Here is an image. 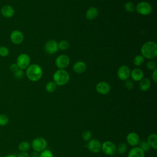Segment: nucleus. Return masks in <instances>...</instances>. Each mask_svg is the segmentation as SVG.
Returning <instances> with one entry per match:
<instances>
[{"label": "nucleus", "mask_w": 157, "mask_h": 157, "mask_svg": "<svg viewBox=\"0 0 157 157\" xmlns=\"http://www.w3.org/2000/svg\"><path fill=\"white\" fill-rule=\"evenodd\" d=\"M141 55L147 59L155 58L157 55V45L152 41L145 42L140 48Z\"/></svg>", "instance_id": "f257e3e1"}, {"label": "nucleus", "mask_w": 157, "mask_h": 157, "mask_svg": "<svg viewBox=\"0 0 157 157\" xmlns=\"http://www.w3.org/2000/svg\"><path fill=\"white\" fill-rule=\"evenodd\" d=\"M26 75L32 82L39 81L42 76V70L40 66L37 64L29 65L26 69Z\"/></svg>", "instance_id": "f03ea898"}, {"label": "nucleus", "mask_w": 157, "mask_h": 157, "mask_svg": "<svg viewBox=\"0 0 157 157\" xmlns=\"http://www.w3.org/2000/svg\"><path fill=\"white\" fill-rule=\"evenodd\" d=\"M69 74L64 69H58L53 75V79L56 85L63 86L67 84L69 80Z\"/></svg>", "instance_id": "7ed1b4c3"}, {"label": "nucleus", "mask_w": 157, "mask_h": 157, "mask_svg": "<svg viewBox=\"0 0 157 157\" xmlns=\"http://www.w3.org/2000/svg\"><path fill=\"white\" fill-rule=\"evenodd\" d=\"M47 145L46 140L41 137L34 139L31 142V147L36 152H41L44 150Z\"/></svg>", "instance_id": "20e7f679"}, {"label": "nucleus", "mask_w": 157, "mask_h": 157, "mask_svg": "<svg viewBox=\"0 0 157 157\" xmlns=\"http://www.w3.org/2000/svg\"><path fill=\"white\" fill-rule=\"evenodd\" d=\"M137 12L142 15H148L152 11L151 6L147 2L142 1L137 4L136 7Z\"/></svg>", "instance_id": "39448f33"}, {"label": "nucleus", "mask_w": 157, "mask_h": 157, "mask_svg": "<svg viewBox=\"0 0 157 157\" xmlns=\"http://www.w3.org/2000/svg\"><path fill=\"white\" fill-rule=\"evenodd\" d=\"M101 150L105 155L112 156L117 151V147L112 141L107 140L101 144Z\"/></svg>", "instance_id": "423d86ee"}, {"label": "nucleus", "mask_w": 157, "mask_h": 157, "mask_svg": "<svg viewBox=\"0 0 157 157\" xmlns=\"http://www.w3.org/2000/svg\"><path fill=\"white\" fill-rule=\"evenodd\" d=\"M16 63L19 69L22 70L25 69L29 66L30 58L27 54L21 53L17 57Z\"/></svg>", "instance_id": "0eeeda50"}, {"label": "nucleus", "mask_w": 157, "mask_h": 157, "mask_svg": "<svg viewBox=\"0 0 157 157\" xmlns=\"http://www.w3.org/2000/svg\"><path fill=\"white\" fill-rule=\"evenodd\" d=\"M70 63V59L66 55L62 54L56 57L55 59V65L59 69H64L67 67Z\"/></svg>", "instance_id": "6e6552de"}, {"label": "nucleus", "mask_w": 157, "mask_h": 157, "mask_svg": "<svg viewBox=\"0 0 157 157\" xmlns=\"http://www.w3.org/2000/svg\"><path fill=\"white\" fill-rule=\"evenodd\" d=\"M10 41L16 45H19L23 42L24 35L20 30H13L10 34Z\"/></svg>", "instance_id": "1a4fd4ad"}, {"label": "nucleus", "mask_w": 157, "mask_h": 157, "mask_svg": "<svg viewBox=\"0 0 157 157\" xmlns=\"http://www.w3.org/2000/svg\"><path fill=\"white\" fill-rule=\"evenodd\" d=\"M88 149L93 153H98L101 150V144L99 140L96 139H91L87 144Z\"/></svg>", "instance_id": "9d476101"}, {"label": "nucleus", "mask_w": 157, "mask_h": 157, "mask_svg": "<svg viewBox=\"0 0 157 157\" xmlns=\"http://www.w3.org/2000/svg\"><path fill=\"white\" fill-rule=\"evenodd\" d=\"M130 73L131 71L129 68L126 65H123L118 68L117 76L121 80H126L130 77Z\"/></svg>", "instance_id": "9b49d317"}, {"label": "nucleus", "mask_w": 157, "mask_h": 157, "mask_svg": "<svg viewBox=\"0 0 157 157\" xmlns=\"http://www.w3.org/2000/svg\"><path fill=\"white\" fill-rule=\"evenodd\" d=\"M96 90L101 94H107L110 91V86L105 82H100L96 84Z\"/></svg>", "instance_id": "f8f14e48"}, {"label": "nucleus", "mask_w": 157, "mask_h": 157, "mask_svg": "<svg viewBox=\"0 0 157 157\" xmlns=\"http://www.w3.org/2000/svg\"><path fill=\"white\" fill-rule=\"evenodd\" d=\"M44 48L47 53L53 54L58 50V43L54 40H49L46 42Z\"/></svg>", "instance_id": "ddd939ff"}, {"label": "nucleus", "mask_w": 157, "mask_h": 157, "mask_svg": "<svg viewBox=\"0 0 157 157\" xmlns=\"http://www.w3.org/2000/svg\"><path fill=\"white\" fill-rule=\"evenodd\" d=\"M126 141L129 145L132 147H136L140 142L139 136L134 132H129L126 136Z\"/></svg>", "instance_id": "4468645a"}, {"label": "nucleus", "mask_w": 157, "mask_h": 157, "mask_svg": "<svg viewBox=\"0 0 157 157\" xmlns=\"http://www.w3.org/2000/svg\"><path fill=\"white\" fill-rule=\"evenodd\" d=\"M1 13L4 18H10L13 17L15 10L13 7L10 5H4L1 9Z\"/></svg>", "instance_id": "2eb2a0df"}, {"label": "nucleus", "mask_w": 157, "mask_h": 157, "mask_svg": "<svg viewBox=\"0 0 157 157\" xmlns=\"http://www.w3.org/2000/svg\"><path fill=\"white\" fill-rule=\"evenodd\" d=\"M128 157H145V152L139 147H134L128 152Z\"/></svg>", "instance_id": "dca6fc26"}, {"label": "nucleus", "mask_w": 157, "mask_h": 157, "mask_svg": "<svg viewBox=\"0 0 157 157\" xmlns=\"http://www.w3.org/2000/svg\"><path fill=\"white\" fill-rule=\"evenodd\" d=\"M130 76L134 81H140L144 77V72L140 69L136 68L131 71Z\"/></svg>", "instance_id": "f3484780"}, {"label": "nucleus", "mask_w": 157, "mask_h": 157, "mask_svg": "<svg viewBox=\"0 0 157 157\" xmlns=\"http://www.w3.org/2000/svg\"><path fill=\"white\" fill-rule=\"evenodd\" d=\"M86 69V64L81 61H77L73 66V70L75 73L82 74L83 73Z\"/></svg>", "instance_id": "a211bd4d"}, {"label": "nucleus", "mask_w": 157, "mask_h": 157, "mask_svg": "<svg viewBox=\"0 0 157 157\" xmlns=\"http://www.w3.org/2000/svg\"><path fill=\"white\" fill-rule=\"evenodd\" d=\"M98 15V10L94 7H90L86 12L85 16L87 20H92L95 19Z\"/></svg>", "instance_id": "6ab92c4d"}, {"label": "nucleus", "mask_w": 157, "mask_h": 157, "mask_svg": "<svg viewBox=\"0 0 157 157\" xmlns=\"http://www.w3.org/2000/svg\"><path fill=\"white\" fill-rule=\"evenodd\" d=\"M139 88L142 91H146L149 90L151 86V82L149 78H143L139 81Z\"/></svg>", "instance_id": "aec40b11"}, {"label": "nucleus", "mask_w": 157, "mask_h": 157, "mask_svg": "<svg viewBox=\"0 0 157 157\" xmlns=\"http://www.w3.org/2000/svg\"><path fill=\"white\" fill-rule=\"evenodd\" d=\"M147 142L149 144L150 148L154 149L157 148V135L156 134H150L148 137Z\"/></svg>", "instance_id": "412c9836"}, {"label": "nucleus", "mask_w": 157, "mask_h": 157, "mask_svg": "<svg viewBox=\"0 0 157 157\" xmlns=\"http://www.w3.org/2000/svg\"><path fill=\"white\" fill-rule=\"evenodd\" d=\"M31 144L29 142L26 140L21 142L18 146V148L21 152H27L29 150Z\"/></svg>", "instance_id": "4be33fe9"}, {"label": "nucleus", "mask_w": 157, "mask_h": 157, "mask_svg": "<svg viewBox=\"0 0 157 157\" xmlns=\"http://www.w3.org/2000/svg\"><path fill=\"white\" fill-rule=\"evenodd\" d=\"M56 88V85L54 82H49L45 85V90L48 93H53Z\"/></svg>", "instance_id": "5701e85b"}, {"label": "nucleus", "mask_w": 157, "mask_h": 157, "mask_svg": "<svg viewBox=\"0 0 157 157\" xmlns=\"http://www.w3.org/2000/svg\"><path fill=\"white\" fill-rule=\"evenodd\" d=\"M9 117L4 114V113H1L0 114V126H4L7 125L9 123Z\"/></svg>", "instance_id": "b1692460"}, {"label": "nucleus", "mask_w": 157, "mask_h": 157, "mask_svg": "<svg viewBox=\"0 0 157 157\" xmlns=\"http://www.w3.org/2000/svg\"><path fill=\"white\" fill-rule=\"evenodd\" d=\"M144 62V58L142 55H137L133 59V63L135 66H139Z\"/></svg>", "instance_id": "393cba45"}, {"label": "nucleus", "mask_w": 157, "mask_h": 157, "mask_svg": "<svg viewBox=\"0 0 157 157\" xmlns=\"http://www.w3.org/2000/svg\"><path fill=\"white\" fill-rule=\"evenodd\" d=\"M127 151V145L124 143H120L117 147V151L119 154H124Z\"/></svg>", "instance_id": "a878e982"}, {"label": "nucleus", "mask_w": 157, "mask_h": 157, "mask_svg": "<svg viewBox=\"0 0 157 157\" xmlns=\"http://www.w3.org/2000/svg\"><path fill=\"white\" fill-rule=\"evenodd\" d=\"M69 47V44L67 41L63 40H61L58 44V49L61 50H66Z\"/></svg>", "instance_id": "bb28decb"}, {"label": "nucleus", "mask_w": 157, "mask_h": 157, "mask_svg": "<svg viewBox=\"0 0 157 157\" xmlns=\"http://www.w3.org/2000/svg\"><path fill=\"white\" fill-rule=\"evenodd\" d=\"M124 9L128 12H132L135 10L136 7L132 2H127L124 4Z\"/></svg>", "instance_id": "cd10ccee"}, {"label": "nucleus", "mask_w": 157, "mask_h": 157, "mask_svg": "<svg viewBox=\"0 0 157 157\" xmlns=\"http://www.w3.org/2000/svg\"><path fill=\"white\" fill-rule=\"evenodd\" d=\"M139 147L145 152V151H147L150 150V147L149 145V144H148V142L147 141L143 140V141H140L139 143Z\"/></svg>", "instance_id": "c85d7f7f"}, {"label": "nucleus", "mask_w": 157, "mask_h": 157, "mask_svg": "<svg viewBox=\"0 0 157 157\" xmlns=\"http://www.w3.org/2000/svg\"><path fill=\"white\" fill-rule=\"evenodd\" d=\"M91 136H92V134H91V131H88V130L83 132V133L82 134V137L83 140H85V142H88L89 140H90Z\"/></svg>", "instance_id": "c756f323"}, {"label": "nucleus", "mask_w": 157, "mask_h": 157, "mask_svg": "<svg viewBox=\"0 0 157 157\" xmlns=\"http://www.w3.org/2000/svg\"><path fill=\"white\" fill-rule=\"evenodd\" d=\"M9 54L8 48L5 46H0V56L2 57H6Z\"/></svg>", "instance_id": "7c9ffc66"}, {"label": "nucleus", "mask_w": 157, "mask_h": 157, "mask_svg": "<svg viewBox=\"0 0 157 157\" xmlns=\"http://www.w3.org/2000/svg\"><path fill=\"white\" fill-rule=\"evenodd\" d=\"M39 157H54V156L50 150L45 149L40 152L39 154Z\"/></svg>", "instance_id": "2f4dec72"}, {"label": "nucleus", "mask_w": 157, "mask_h": 157, "mask_svg": "<svg viewBox=\"0 0 157 157\" xmlns=\"http://www.w3.org/2000/svg\"><path fill=\"white\" fill-rule=\"evenodd\" d=\"M13 75H14L15 78H17V79H21V78H23V77L24 75V72L22 69H18L17 71H16L15 72H13Z\"/></svg>", "instance_id": "473e14b6"}, {"label": "nucleus", "mask_w": 157, "mask_h": 157, "mask_svg": "<svg viewBox=\"0 0 157 157\" xmlns=\"http://www.w3.org/2000/svg\"><path fill=\"white\" fill-rule=\"evenodd\" d=\"M146 67L147 68H148L149 70H151L153 71L155 70L156 68V63L153 61H148L147 64H146Z\"/></svg>", "instance_id": "72a5a7b5"}, {"label": "nucleus", "mask_w": 157, "mask_h": 157, "mask_svg": "<svg viewBox=\"0 0 157 157\" xmlns=\"http://www.w3.org/2000/svg\"><path fill=\"white\" fill-rule=\"evenodd\" d=\"M125 87L126 89L128 90H132L134 87V83L131 80H129L127 79L126 80H125V83H124Z\"/></svg>", "instance_id": "f704fd0d"}, {"label": "nucleus", "mask_w": 157, "mask_h": 157, "mask_svg": "<svg viewBox=\"0 0 157 157\" xmlns=\"http://www.w3.org/2000/svg\"><path fill=\"white\" fill-rule=\"evenodd\" d=\"M18 69H19V68H18V67L17 63H13V64H10V67H9L10 71L11 72H12L13 73L15 72L16 71H17Z\"/></svg>", "instance_id": "c9c22d12"}, {"label": "nucleus", "mask_w": 157, "mask_h": 157, "mask_svg": "<svg viewBox=\"0 0 157 157\" xmlns=\"http://www.w3.org/2000/svg\"><path fill=\"white\" fill-rule=\"evenodd\" d=\"M156 72H157V69H155V70H153V72L152 73V79L153 80L155 83L157 82V74H156Z\"/></svg>", "instance_id": "e433bc0d"}, {"label": "nucleus", "mask_w": 157, "mask_h": 157, "mask_svg": "<svg viewBox=\"0 0 157 157\" xmlns=\"http://www.w3.org/2000/svg\"><path fill=\"white\" fill-rule=\"evenodd\" d=\"M17 156V157H29V155L27 152H20Z\"/></svg>", "instance_id": "4c0bfd02"}, {"label": "nucleus", "mask_w": 157, "mask_h": 157, "mask_svg": "<svg viewBox=\"0 0 157 157\" xmlns=\"http://www.w3.org/2000/svg\"><path fill=\"white\" fill-rule=\"evenodd\" d=\"M5 157H17V156L13 154H9V155H6Z\"/></svg>", "instance_id": "58836bf2"}]
</instances>
